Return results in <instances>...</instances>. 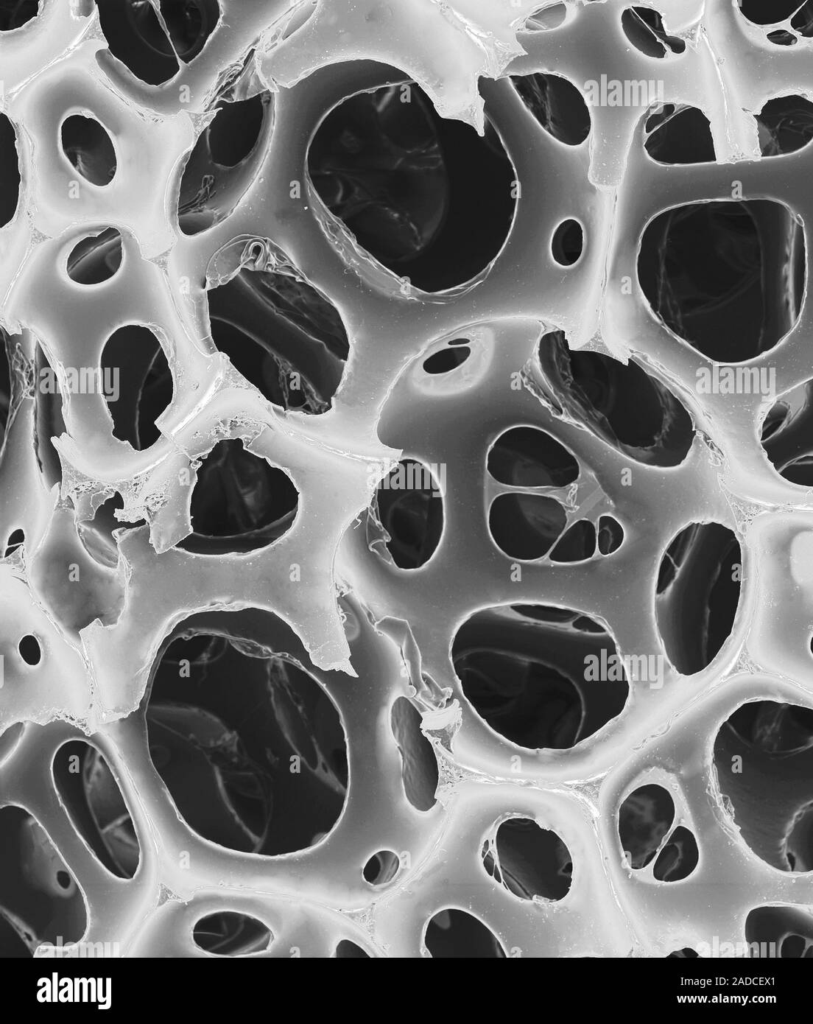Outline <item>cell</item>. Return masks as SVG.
Returning a JSON list of instances; mask_svg holds the SVG:
<instances>
[{
    "label": "cell",
    "mask_w": 813,
    "mask_h": 1024,
    "mask_svg": "<svg viewBox=\"0 0 813 1024\" xmlns=\"http://www.w3.org/2000/svg\"><path fill=\"white\" fill-rule=\"evenodd\" d=\"M462 694L488 727L527 749H570L618 718L630 698L610 629L570 607L514 602L471 613L450 649Z\"/></svg>",
    "instance_id": "6da1fadb"
},
{
    "label": "cell",
    "mask_w": 813,
    "mask_h": 1024,
    "mask_svg": "<svg viewBox=\"0 0 813 1024\" xmlns=\"http://www.w3.org/2000/svg\"><path fill=\"white\" fill-rule=\"evenodd\" d=\"M205 293L213 346L266 401L307 416L332 409L350 335L336 304L280 246L254 235L230 240Z\"/></svg>",
    "instance_id": "7a4b0ae2"
},
{
    "label": "cell",
    "mask_w": 813,
    "mask_h": 1024,
    "mask_svg": "<svg viewBox=\"0 0 813 1024\" xmlns=\"http://www.w3.org/2000/svg\"><path fill=\"white\" fill-rule=\"evenodd\" d=\"M711 774L729 819L771 868L813 870V709L773 697L746 700L715 730Z\"/></svg>",
    "instance_id": "3957f363"
},
{
    "label": "cell",
    "mask_w": 813,
    "mask_h": 1024,
    "mask_svg": "<svg viewBox=\"0 0 813 1024\" xmlns=\"http://www.w3.org/2000/svg\"><path fill=\"white\" fill-rule=\"evenodd\" d=\"M48 786L100 864L131 880L141 848L128 803L133 782L111 738L97 724L27 722L1 758Z\"/></svg>",
    "instance_id": "277c9868"
},
{
    "label": "cell",
    "mask_w": 813,
    "mask_h": 1024,
    "mask_svg": "<svg viewBox=\"0 0 813 1024\" xmlns=\"http://www.w3.org/2000/svg\"><path fill=\"white\" fill-rule=\"evenodd\" d=\"M741 542L729 526L692 521L660 556L652 596L656 637L679 675L708 669L734 630L742 593Z\"/></svg>",
    "instance_id": "5b68a950"
},
{
    "label": "cell",
    "mask_w": 813,
    "mask_h": 1024,
    "mask_svg": "<svg viewBox=\"0 0 813 1024\" xmlns=\"http://www.w3.org/2000/svg\"><path fill=\"white\" fill-rule=\"evenodd\" d=\"M542 373L570 415L604 443L646 467L673 469L688 458L696 438L693 418L657 379L649 384L608 381L605 355L568 347L563 331L544 335ZM611 359V358H610Z\"/></svg>",
    "instance_id": "8992f818"
},
{
    "label": "cell",
    "mask_w": 813,
    "mask_h": 1024,
    "mask_svg": "<svg viewBox=\"0 0 813 1024\" xmlns=\"http://www.w3.org/2000/svg\"><path fill=\"white\" fill-rule=\"evenodd\" d=\"M195 464L189 532L175 547L202 556H242L269 548L292 529L300 506L297 486L241 438L217 440Z\"/></svg>",
    "instance_id": "52a82bcc"
},
{
    "label": "cell",
    "mask_w": 813,
    "mask_h": 1024,
    "mask_svg": "<svg viewBox=\"0 0 813 1024\" xmlns=\"http://www.w3.org/2000/svg\"><path fill=\"white\" fill-rule=\"evenodd\" d=\"M8 563L0 569L1 730L18 722L95 721L83 649L69 640Z\"/></svg>",
    "instance_id": "ba28073f"
},
{
    "label": "cell",
    "mask_w": 813,
    "mask_h": 1024,
    "mask_svg": "<svg viewBox=\"0 0 813 1024\" xmlns=\"http://www.w3.org/2000/svg\"><path fill=\"white\" fill-rule=\"evenodd\" d=\"M274 123L271 90L217 110L182 168L176 222L183 235H202L234 212L263 166Z\"/></svg>",
    "instance_id": "9c48e42d"
},
{
    "label": "cell",
    "mask_w": 813,
    "mask_h": 1024,
    "mask_svg": "<svg viewBox=\"0 0 813 1024\" xmlns=\"http://www.w3.org/2000/svg\"><path fill=\"white\" fill-rule=\"evenodd\" d=\"M25 578L61 632L83 649L82 636L119 621L126 601L125 567L105 565L86 548L76 512L58 506L40 545L25 564ZM84 651V650H83Z\"/></svg>",
    "instance_id": "30bf717a"
},
{
    "label": "cell",
    "mask_w": 813,
    "mask_h": 1024,
    "mask_svg": "<svg viewBox=\"0 0 813 1024\" xmlns=\"http://www.w3.org/2000/svg\"><path fill=\"white\" fill-rule=\"evenodd\" d=\"M98 372L100 396L117 439L143 451L170 438L159 422L174 402V374L151 328L131 323L113 330L101 347Z\"/></svg>",
    "instance_id": "8fae6325"
},
{
    "label": "cell",
    "mask_w": 813,
    "mask_h": 1024,
    "mask_svg": "<svg viewBox=\"0 0 813 1024\" xmlns=\"http://www.w3.org/2000/svg\"><path fill=\"white\" fill-rule=\"evenodd\" d=\"M446 523L440 484L413 458L399 460L377 483L365 516L370 551L404 571L424 567L435 555Z\"/></svg>",
    "instance_id": "7c38bea8"
},
{
    "label": "cell",
    "mask_w": 813,
    "mask_h": 1024,
    "mask_svg": "<svg viewBox=\"0 0 813 1024\" xmlns=\"http://www.w3.org/2000/svg\"><path fill=\"white\" fill-rule=\"evenodd\" d=\"M185 1L175 22V15L162 17L161 1L156 7L155 1L115 2L117 8L100 5V21L104 33L108 32L107 41L110 52L120 49L121 56L128 52V63L136 56V66L142 63L132 74L135 78L145 68L137 81L146 82L150 66L153 69L149 84L157 87L171 81L178 73L179 59L188 65L205 48L208 39L215 32L221 18L222 10L218 1H191V5L182 20Z\"/></svg>",
    "instance_id": "4fadbf2b"
},
{
    "label": "cell",
    "mask_w": 813,
    "mask_h": 1024,
    "mask_svg": "<svg viewBox=\"0 0 813 1024\" xmlns=\"http://www.w3.org/2000/svg\"><path fill=\"white\" fill-rule=\"evenodd\" d=\"M59 492L43 478L34 438L33 403L22 407L1 434L0 556L10 557L19 537L24 566L44 538L57 509Z\"/></svg>",
    "instance_id": "5bb4252c"
},
{
    "label": "cell",
    "mask_w": 813,
    "mask_h": 1024,
    "mask_svg": "<svg viewBox=\"0 0 813 1024\" xmlns=\"http://www.w3.org/2000/svg\"><path fill=\"white\" fill-rule=\"evenodd\" d=\"M487 873L524 900L558 902L572 886L573 860L568 846L553 830L528 817H510L497 827L492 846L483 854Z\"/></svg>",
    "instance_id": "9a60e30c"
},
{
    "label": "cell",
    "mask_w": 813,
    "mask_h": 1024,
    "mask_svg": "<svg viewBox=\"0 0 813 1024\" xmlns=\"http://www.w3.org/2000/svg\"><path fill=\"white\" fill-rule=\"evenodd\" d=\"M486 469L498 483L514 488L561 489L580 477L575 454L549 432L530 425L506 429L486 455Z\"/></svg>",
    "instance_id": "2e32d148"
},
{
    "label": "cell",
    "mask_w": 813,
    "mask_h": 1024,
    "mask_svg": "<svg viewBox=\"0 0 813 1024\" xmlns=\"http://www.w3.org/2000/svg\"><path fill=\"white\" fill-rule=\"evenodd\" d=\"M567 521V510L555 497L519 491L497 495L487 515L494 545L508 558L522 562L549 554Z\"/></svg>",
    "instance_id": "e0dca14e"
},
{
    "label": "cell",
    "mask_w": 813,
    "mask_h": 1024,
    "mask_svg": "<svg viewBox=\"0 0 813 1024\" xmlns=\"http://www.w3.org/2000/svg\"><path fill=\"white\" fill-rule=\"evenodd\" d=\"M760 446L774 471L798 487L813 486L812 380L779 395L760 426Z\"/></svg>",
    "instance_id": "ac0fdd59"
},
{
    "label": "cell",
    "mask_w": 813,
    "mask_h": 1024,
    "mask_svg": "<svg viewBox=\"0 0 813 1024\" xmlns=\"http://www.w3.org/2000/svg\"><path fill=\"white\" fill-rule=\"evenodd\" d=\"M508 79L525 109L554 140L577 147L588 139L590 108L571 80L551 72L512 74Z\"/></svg>",
    "instance_id": "d6986e66"
},
{
    "label": "cell",
    "mask_w": 813,
    "mask_h": 1024,
    "mask_svg": "<svg viewBox=\"0 0 813 1024\" xmlns=\"http://www.w3.org/2000/svg\"><path fill=\"white\" fill-rule=\"evenodd\" d=\"M643 148L661 166H691L717 161L711 122L696 106L663 102L651 106L643 125Z\"/></svg>",
    "instance_id": "ffe728a7"
},
{
    "label": "cell",
    "mask_w": 813,
    "mask_h": 1024,
    "mask_svg": "<svg viewBox=\"0 0 813 1024\" xmlns=\"http://www.w3.org/2000/svg\"><path fill=\"white\" fill-rule=\"evenodd\" d=\"M677 815L671 791L656 781L635 786L622 800L617 833L629 867L642 870L654 860Z\"/></svg>",
    "instance_id": "44dd1931"
},
{
    "label": "cell",
    "mask_w": 813,
    "mask_h": 1024,
    "mask_svg": "<svg viewBox=\"0 0 813 1024\" xmlns=\"http://www.w3.org/2000/svg\"><path fill=\"white\" fill-rule=\"evenodd\" d=\"M392 735L402 759V784L409 804L420 812L437 802L439 764L434 747L423 731V718L405 696H398L390 710Z\"/></svg>",
    "instance_id": "7402d4cb"
},
{
    "label": "cell",
    "mask_w": 813,
    "mask_h": 1024,
    "mask_svg": "<svg viewBox=\"0 0 813 1024\" xmlns=\"http://www.w3.org/2000/svg\"><path fill=\"white\" fill-rule=\"evenodd\" d=\"M744 940L753 958H812V915L794 905L757 906L746 915Z\"/></svg>",
    "instance_id": "603a6c76"
},
{
    "label": "cell",
    "mask_w": 813,
    "mask_h": 1024,
    "mask_svg": "<svg viewBox=\"0 0 813 1024\" xmlns=\"http://www.w3.org/2000/svg\"><path fill=\"white\" fill-rule=\"evenodd\" d=\"M61 151L81 178L95 187H106L114 180L118 156L105 126L83 113L67 116L59 128Z\"/></svg>",
    "instance_id": "cb8c5ba5"
},
{
    "label": "cell",
    "mask_w": 813,
    "mask_h": 1024,
    "mask_svg": "<svg viewBox=\"0 0 813 1024\" xmlns=\"http://www.w3.org/2000/svg\"><path fill=\"white\" fill-rule=\"evenodd\" d=\"M424 946L433 958H506L495 933L475 915L445 908L428 920Z\"/></svg>",
    "instance_id": "d4e9b609"
},
{
    "label": "cell",
    "mask_w": 813,
    "mask_h": 1024,
    "mask_svg": "<svg viewBox=\"0 0 813 1024\" xmlns=\"http://www.w3.org/2000/svg\"><path fill=\"white\" fill-rule=\"evenodd\" d=\"M33 418L37 458L47 487L60 492L63 481L62 456L56 443L67 433L63 412V398L56 374L46 358L39 365L36 358Z\"/></svg>",
    "instance_id": "484cf974"
},
{
    "label": "cell",
    "mask_w": 813,
    "mask_h": 1024,
    "mask_svg": "<svg viewBox=\"0 0 813 1024\" xmlns=\"http://www.w3.org/2000/svg\"><path fill=\"white\" fill-rule=\"evenodd\" d=\"M762 158L794 154L813 139V102L802 94L767 100L753 115Z\"/></svg>",
    "instance_id": "4316f807"
},
{
    "label": "cell",
    "mask_w": 813,
    "mask_h": 1024,
    "mask_svg": "<svg viewBox=\"0 0 813 1024\" xmlns=\"http://www.w3.org/2000/svg\"><path fill=\"white\" fill-rule=\"evenodd\" d=\"M273 931L259 918L234 910L213 911L201 916L192 928V941L202 952L239 957L268 950Z\"/></svg>",
    "instance_id": "83f0119b"
},
{
    "label": "cell",
    "mask_w": 813,
    "mask_h": 1024,
    "mask_svg": "<svg viewBox=\"0 0 813 1024\" xmlns=\"http://www.w3.org/2000/svg\"><path fill=\"white\" fill-rule=\"evenodd\" d=\"M123 236L107 226L78 240L65 260L67 278L80 286L92 287L113 279L124 262Z\"/></svg>",
    "instance_id": "f1b7e54d"
},
{
    "label": "cell",
    "mask_w": 813,
    "mask_h": 1024,
    "mask_svg": "<svg viewBox=\"0 0 813 1024\" xmlns=\"http://www.w3.org/2000/svg\"><path fill=\"white\" fill-rule=\"evenodd\" d=\"M123 506L121 493L115 491L102 501L90 519L78 522L81 538L88 551L96 560L111 567L122 564L117 534L148 522L145 517L134 522L124 521L118 515Z\"/></svg>",
    "instance_id": "f546056e"
},
{
    "label": "cell",
    "mask_w": 813,
    "mask_h": 1024,
    "mask_svg": "<svg viewBox=\"0 0 813 1024\" xmlns=\"http://www.w3.org/2000/svg\"><path fill=\"white\" fill-rule=\"evenodd\" d=\"M621 29L628 42L644 56L664 59L686 50L683 38L668 34L661 13L643 5L627 6L620 16Z\"/></svg>",
    "instance_id": "4dcf8cb0"
},
{
    "label": "cell",
    "mask_w": 813,
    "mask_h": 1024,
    "mask_svg": "<svg viewBox=\"0 0 813 1024\" xmlns=\"http://www.w3.org/2000/svg\"><path fill=\"white\" fill-rule=\"evenodd\" d=\"M699 860L700 850L694 833L678 825L656 854L653 878L663 883L683 881L696 870Z\"/></svg>",
    "instance_id": "1f68e13d"
},
{
    "label": "cell",
    "mask_w": 813,
    "mask_h": 1024,
    "mask_svg": "<svg viewBox=\"0 0 813 1024\" xmlns=\"http://www.w3.org/2000/svg\"><path fill=\"white\" fill-rule=\"evenodd\" d=\"M16 140L13 122L1 113V228L12 222L19 203L21 172Z\"/></svg>",
    "instance_id": "d6a6232c"
},
{
    "label": "cell",
    "mask_w": 813,
    "mask_h": 1024,
    "mask_svg": "<svg viewBox=\"0 0 813 1024\" xmlns=\"http://www.w3.org/2000/svg\"><path fill=\"white\" fill-rule=\"evenodd\" d=\"M596 550V526L588 519H579L562 532L548 557L560 564L579 563L592 558Z\"/></svg>",
    "instance_id": "836d02e7"
},
{
    "label": "cell",
    "mask_w": 813,
    "mask_h": 1024,
    "mask_svg": "<svg viewBox=\"0 0 813 1024\" xmlns=\"http://www.w3.org/2000/svg\"><path fill=\"white\" fill-rule=\"evenodd\" d=\"M583 228L581 223L568 218L560 222L551 238V255L553 260L562 267H570L582 256Z\"/></svg>",
    "instance_id": "e575fe53"
},
{
    "label": "cell",
    "mask_w": 813,
    "mask_h": 1024,
    "mask_svg": "<svg viewBox=\"0 0 813 1024\" xmlns=\"http://www.w3.org/2000/svg\"><path fill=\"white\" fill-rule=\"evenodd\" d=\"M376 630L387 635L401 649L409 668L413 685L418 689L421 682L420 654L408 623L404 620L387 617L376 624Z\"/></svg>",
    "instance_id": "d590c367"
},
{
    "label": "cell",
    "mask_w": 813,
    "mask_h": 1024,
    "mask_svg": "<svg viewBox=\"0 0 813 1024\" xmlns=\"http://www.w3.org/2000/svg\"><path fill=\"white\" fill-rule=\"evenodd\" d=\"M805 0H738V10L742 16L758 26H767L785 21L803 4Z\"/></svg>",
    "instance_id": "8d00e7d4"
},
{
    "label": "cell",
    "mask_w": 813,
    "mask_h": 1024,
    "mask_svg": "<svg viewBox=\"0 0 813 1024\" xmlns=\"http://www.w3.org/2000/svg\"><path fill=\"white\" fill-rule=\"evenodd\" d=\"M41 9V1L0 0L1 32H12L24 27L38 17Z\"/></svg>",
    "instance_id": "74e56055"
},
{
    "label": "cell",
    "mask_w": 813,
    "mask_h": 1024,
    "mask_svg": "<svg viewBox=\"0 0 813 1024\" xmlns=\"http://www.w3.org/2000/svg\"><path fill=\"white\" fill-rule=\"evenodd\" d=\"M400 867L399 856L388 849L375 852L365 863L362 877L372 886H380L392 881Z\"/></svg>",
    "instance_id": "f35d334b"
},
{
    "label": "cell",
    "mask_w": 813,
    "mask_h": 1024,
    "mask_svg": "<svg viewBox=\"0 0 813 1024\" xmlns=\"http://www.w3.org/2000/svg\"><path fill=\"white\" fill-rule=\"evenodd\" d=\"M471 354L467 345L450 346L427 356L421 362V370L427 375L451 372L464 364Z\"/></svg>",
    "instance_id": "ab89813d"
},
{
    "label": "cell",
    "mask_w": 813,
    "mask_h": 1024,
    "mask_svg": "<svg viewBox=\"0 0 813 1024\" xmlns=\"http://www.w3.org/2000/svg\"><path fill=\"white\" fill-rule=\"evenodd\" d=\"M596 540L600 554L611 555L617 552L624 543V528L615 517L603 514L598 518Z\"/></svg>",
    "instance_id": "60d3db41"
},
{
    "label": "cell",
    "mask_w": 813,
    "mask_h": 1024,
    "mask_svg": "<svg viewBox=\"0 0 813 1024\" xmlns=\"http://www.w3.org/2000/svg\"><path fill=\"white\" fill-rule=\"evenodd\" d=\"M567 9L563 2H556L531 14L525 23L529 31H545L559 27L566 19Z\"/></svg>",
    "instance_id": "b9f144b4"
},
{
    "label": "cell",
    "mask_w": 813,
    "mask_h": 1024,
    "mask_svg": "<svg viewBox=\"0 0 813 1024\" xmlns=\"http://www.w3.org/2000/svg\"><path fill=\"white\" fill-rule=\"evenodd\" d=\"M791 28L802 37H813V0H805L790 19Z\"/></svg>",
    "instance_id": "7bdbcfd3"
},
{
    "label": "cell",
    "mask_w": 813,
    "mask_h": 1024,
    "mask_svg": "<svg viewBox=\"0 0 813 1024\" xmlns=\"http://www.w3.org/2000/svg\"><path fill=\"white\" fill-rule=\"evenodd\" d=\"M333 957L336 958H366L370 955L359 944L349 939H342L335 947Z\"/></svg>",
    "instance_id": "ee69618b"
},
{
    "label": "cell",
    "mask_w": 813,
    "mask_h": 1024,
    "mask_svg": "<svg viewBox=\"0 0 813 1024\" xmlns=\"http://www.w3.org/2000/svg\"><path fill=\"white\" fill-rule=\"evenodd\" d=\"M769 42L777 46L790 47L798 42V37L787 29L778 28L766 34Z\"/></svg>",
    "instance_id": "f6af8a7d"
},
{
    "label": "cell",
    "mask_w": 813,
    "mask_h": 1024,
    "mask_svg": "<svg viewBox=\"0 0 813 1024\" xmlns=\"http://www.w3.org/2000/svg\"><path fill=\"white\" fill-rule=\"evenodd\" d=\"M670 957H672V958H694V957H699V954L693 948L685 947V948H682V949L675 950V951L671 952L667 956V958H670Z\"/></svg>",
    "instance_id": "bcb514c9"
},
{
    "label": "cell",
    "mask_w": 813,
    "mask_h": 1024,
    "mask_svg": "<svg viewBox=\"0 0 813 1024\" xmlns=\"http://www.w3.org/2000/svg\"><path fill=\"white\" fill-rule=\"evenodd\" d=\"M468 343H470V340L467 339V338H457V339H454V340H450L448 342V344L450 346H461V345H466Z\"/></svg>",
    "instance_id": "7dc6e473"
}]
</instances>
